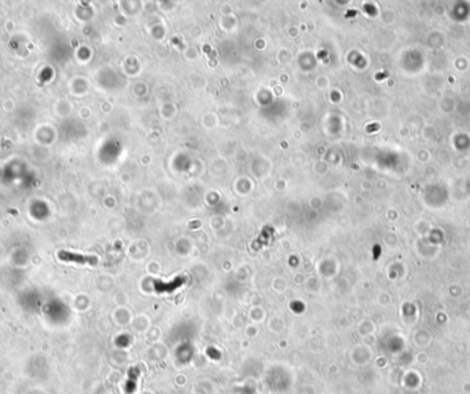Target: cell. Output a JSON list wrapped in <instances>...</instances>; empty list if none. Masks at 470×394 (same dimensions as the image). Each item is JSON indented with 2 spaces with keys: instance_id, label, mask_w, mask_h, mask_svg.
I'll use <instances>...</instances> for the list:
<instances>
[{
  "instance_id": "1",
  "label": "cell",
  "mask_w": 470,
  "mask_h": 394,
  "mask_svg": "<svg viewBox=\"0 0 470 394\" xmlns=\"http://www.w3.org/2000/svg\"><path fill=\"white\" fill-rule=\"evenodd\" d=\"M59 259L66 261V262H77V263H96V258L92 256H83L79 254H72L67 251H61L58 254Z\"/></svg>"
}]
</instances>
